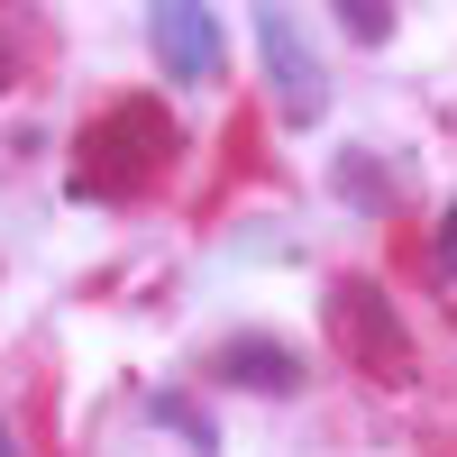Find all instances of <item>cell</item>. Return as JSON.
Masks as SVG:
<instances>
[{"instance_id":"obj_3","label":"cell","mask_w":457,"mask_h":457,"mask_svg":"<svg viewBox=\"0 0 457 457\" xmlns=\"http://www.w3.org/2000/svg\"><path fill=\"white\" fill-rule=\"evenodd\" d=\"M146 37H156V64L174 83H211L220 73V19L202 0H146Z\"/></svg>"},{"instance_id":"obj_7","label":"cell","mask_w":457,"mask_h":457,"mask_svg":"<svg viewBox=\"0 0 457 457\" xmlns=\"http://www.w3.org/2000/svg\"><path fill=\"white\" fill-rule=\"evenodd\" d=\"M338 193H366V211H385V174H375V156H338Z\"/></svg>"},{"instance_id":"obj_5","label":"cell","mask_w":457,"mask_h":457,"mask_svg":"<svg viewBox=\"0 0 457 457\" xmlns=\"http://www.w3.org/2000/svg\"><path fill=\"white\" fill-rule=\"evenodd\" d=\"M220 375H228V385H247V394H293V385H302V357L275 348V338H228V348H220Z\"/></svg>"},{"instance_id":"obj_9","label":"cell","mask_w":457,"mask_h":457,"mask_svg":"<svg viewBox=\"0 0 457 457\" xmlns=\"http://www.w3.org/2000/svg\"><path fill=\"white\" fill-rule=\"evenodd\" d=\"M0 457H19V439H10V421H0Z\"/></svg>"},{"instance_id":"obj_6","label":"cell","mask_w":457,"mask_h":457,"mask_svg":"<svg viewBox=\"0 0 457 457\" xmlns=\"http://www.w3.org/2000/svg\"><path fill=\"white\" fill-rule=\"evenodd\" d=\"M338 19H348V37L385 46V37H394V0H338Z\"/></svg>"},{"instance_id":"obj_8","label":"cell","mask_w":457,"mask_h":457,"mask_svg":"<svg viewBox=\"0 0 457 457\" xmlns=\"http://www.w3.org/2000/svg\"><path fill=\"white\" fill-rule=\"evenodd\" d=\"M439 275H457V211L439 220Z\"/></svg>"},{"instance_id":"obj_1","label":"cell","mask_w":457,"mask_h":457,"mask_svg":"<svg viewBox=\"0 0 457 457\" xmlns=\"http://www.w3.org/2000/svg\"><path fill=\"white\" fill-rule=\"evenodd\" d=\"M165 156H174V120H165V110H156V101H110L101 120L83 129V156H73V202L137 193Z\"/></svg>"},{"instance_id":"obj_2","label":"cell","mask_w":457,"mask_h":457,"mask_svg":"<svg viewBox=\"0 0 457 457\" xmlns=\"http://www.w3.org/2000/svg\"><path fill=\"white\" fill-rule=\"evenodd\" d=\"M256 46H265V83H275V110H284L293 129H312L320 110H329V83H320L312 46H302V19H293V10H256Z\"/></svg>"},{"instance_id":"obj_4","label":"cell","mask_w":457,"mask_h":457,"mask_svg":"<svg viewBox=\"0 0 457 457\" xmlns=\"http://www.w3.org/2000/svg\"><path fill=\"white\" fill-rule=\"evenodd\" d=\"M329 320L357 338L366 366H403V320L385 312V293H375V284H338V293H329Z\"/></svg>"}]
</instances>
